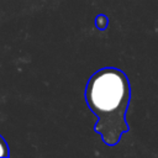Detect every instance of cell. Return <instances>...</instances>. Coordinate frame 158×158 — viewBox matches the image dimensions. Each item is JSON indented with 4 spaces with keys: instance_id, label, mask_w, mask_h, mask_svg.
I'll list each match as a JSON object with an SVG mask.
<instances>
[{
    "instance_id": "1",
    "label": "cell",
    "mask_w": 158,
    "mask_h": 158,
    "mask_svg": "<svg viewBox=\"0 0 158 158\" xmlns=\"http://www.w3.org/2000/svg\"><path fill=\"white\" fill-rule=\"evenodd\" d=\"M130 99V80L121 69L105 67L89 78L85 101L98 118L94 128L105 144H117L122 135L130 130L126 122Z\"/></svg>"
},
{
    "instance_id": "2",
    "label": "cell",
    "mask_w": 158,
    "mask_h": 158,
    "mask_svg": "<svg viewBox=\"0 0 158 158\" xmlns=\"http://www.w3.org/2000/svg\"><path fill=\"white\" fill-rule=\"evenodd\" d=\"M10 157V148L5 138L0 135V158H7Z\"/></svg>"
},
{
    "instance_id": "3",
    "label": "cell",
    "mask_w": 158,
    "mask_h": 158,
    "mask_svg": "<svg viewBox=\"0 0 158 158\" xmlns=\"http://www.w3.org/2000/svg\"><path fill=\"white\" fill-rule=\"evenodd\" d=\"M107 23H109V19H107L106 15L101 14V15L96 16V19H95V25H96V27H98L99 30H105L106 26H107Z\"/></svg>"
}]
</instances>
